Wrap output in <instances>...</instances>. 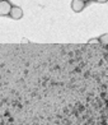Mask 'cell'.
I'll return each instance as SVG.
<instances>
[{
	"instance_id": "5b68a950",
	"label": "cell",
	"mask_w": 108,
	"mask_h": 125,
	"mask_svg": "<svg viewBox=\"0 0 108 125\" xmlns=\"http://www.w3.org/2000/svg\"><path fill=\"white\" fill-rule=\"evenodd\" d=\"M88 42L89 43H99L100 41H99V38H92V40H89Z\"/></svg>"
},
{
	"instance_id": "6da1fadb",
	"label": "cell",
	"mask_w": 108,
	"mask_h": 125,
	"mask_svg": "<svg viewBox=\"0 0 108 125\" xmlns=\"http://www.w3.org/2000/svg\"><path fill=\"white\" fill-rule=\"evenodd\" d=\"M12 10V5L9 4L7 0H0V15H8L10 14Z\"/></svg>"
},
{
	"instance_id": "3957f363",
	"label": "cell",
	"mask_w": 108,
	"mask_h": 125,
	"mask_svg": "<svg viewBox=\"0 0 108 125\" xmlns=\"http://www.w3.org/2000/svg\"><path fill=\"white\" fill-rule=\"evenodd\" d=\"M10 17L13 19H20L23 17V10L19 7H12V10H10Z\"/></svg>"
},
{
	"instance_id": "8992f818",
	"label": "cell",
	"mask_w": 108,
	"mask_h": 125,
	"mask_svg": "<svg viewBox=\"0 0 108 125\" xmlns=\"http://www.w3.org/2000/svg\"><path fill=\"white\" fill-rule=\"evenodd\" d=\"M95 1H98V3H102V4H103V3H107L108 0H95Z\"/></svg>"
},
{
	"instance_id": "52a82bcc",
	"label": "cell",
	"mask_w": 108,
	"mask_h": 125,
	"mask_svg": "<svg viewBox=\"0 0 108 125\" xmlns=\"http://www.w3.org/2000/svg\"><path fill=\"white\" fill-rule=\"evenodd\" d=\"M81 1H84V3H85V1H89V0H81Z\"/></svg>"
},
{
	"instance_id": "7a4b0ae2",
	"label": "cell",
	"mask_w": 108,
	"mask_h": 125,
	"mask_svg": "<svg viewBox=\"0 0 108 125\" xmlns=\"http://www.w3.org/2000/svg\"><path fill=\"white\" fill-rule=\"evenodd\" d=\"M84 8H85V3H84V1H81V0H72L71 9H72L75 13H80Z\"/></svg>"
},
{
	"instance_id": "277c9868",
	"label": "cell",
	"mask_w": 108,
	"mask_h": 125,
	"mask_svg": "<svg viewBox=\"0 0 108 125\" xmlns=\"http://www.w3.org/2000/svg\"><path fill=\"white\" fill-rule=\"evenodd\" d=\"M99 41H100V43L107 45V46H108V33H104V35H102V36L99 37Z\"/></svg>"
}]
</instances>
